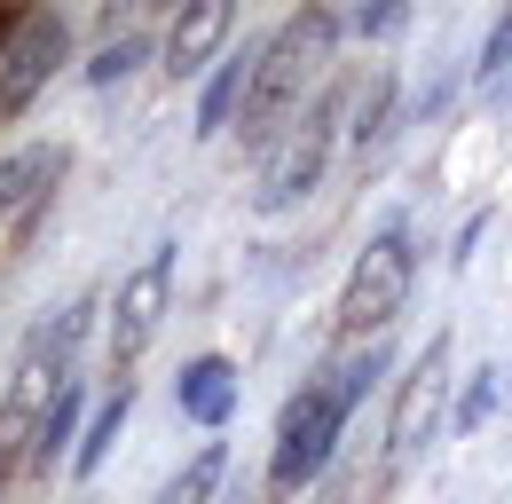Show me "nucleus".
Returning <instances> with one entry per match:
<instances>
[{
	"instance_id": "1",
	"label": "nucleus",
	"mask_w": 512,
	"mask_h": 504,
	"mask_svg": "<svg viewBox=\"0 0 512 504\" xmlns=\"http://www.w3.org/2000/svg\"><path fill=\"white\" fill-rule=\"evenodd\" d=\"M386 371V355H355L339 378H323V386H300L292 402H284V418H276V449H268V489H308L323 465H331V449L347 434V418H355V402L371 394V378Z\"/></svg>"
},
{
	"instance_id": "2",
	"label": "nucleus",
	"mask_w": 512,
	"mask_h": 504,
	"mask_svg": "<svg viewBox=\"0 0 512 504\" xmlns=\"http://www.w3.org/2000/svg\"><path fill=\"white\" fill-rule=\"evenodd\" d=\"M347 24L331 16V8H300V16H284V32L276 40H260V71H253V103H245V126H253V142L268 134H284V111H292V95L316 79V56L339 40Z\"/></svg>"
},
{
	"instance_id": "3",
	"label": "nucleus",
	"mask_w": 512,
	"mask_h": 504,
	"mask_svg": "<svg viewBox=\"0 0 512 504\" xmlns=\"http://www.w3.org/2000/svg\"><path fill=\"white\" fill-rule=\"evenodd\" d=\"M339 126H347V87H316V103L276 134V150H268V166H260V189H253L260 213H284V205H300V197L323 182Z\"/></svg>"
},
{
	"instance_id": "4",
	"label": "nucleus",
	"mask_w": 512,
	"mask_h": 504,
	"mask_svg": "<svg viewBox=\"0 0 512 504\" xmlns=\"http://www.w3.org/2000/svg\"><path fill=\"white\" fill-rule=\"evenodd\" d=\"M410 284H418V252H410V229L394 221V229H379L371 245L355 252L347 292H339V331H379V323H394L402 300H410Z\"/></svg>"
},
{
	"instance_id": "5",
	"label": "nucleus",
	"mask_w": 512,
	"mask_h": 504,
	"mask_svg": "<svg viewBox=\"0 0 512 504\" xmlns=\"http://www.w3.org/2000/svg\"><path fill=\"white\" fill-rule=\"evenodd\" d=\"M449 410H457V402H449V331H442V339L418 347V363H410L402 386H394V410H386V441H394V457H418L426 441L442 434Z\"/></svg>"
},
{
	"instance_id": "6",
	"label": "nucleus",
	"mask_w": 512,
	"mask_h": 504,
	"mask_svg": "<svg viewBox=\"0 0 512 504\" xmlns=\"http://www.w3.org/2000/svg\"><path fill=\"white\" fill-rule=\"evenodd\" d=\"M71 56V24L56 8H40V16H24L16 24V40L0 48V126L24 119L32 103H40V87L56 79V63Z\"/></svg>"
},
{
	"instance_id": "7",
	"label": "nucleus",
	"mask_w": 512,
	"mask_h": 504,
	"mask_svg": "<svg viewBox=\"0 0 512 504\" xmlns=\"http://www.w3.org/2000/svg\"><path fill=\"white\" fill-rule=\"evenodd\" d=\"M166 300H174V245H150V260L119 284V308H111V363H119V371H134L142 347L158 339Z\"/></svg>"
},
{
	"instance_id": "8",
	"label": "nucleus",
	"mask_w": 512,
	"mask_h": 504,
	"mask_svg": "<svg viewBox=\"0 0 512 504\" xmlns=\"http://www.w3.org/2000/svg\"><path fill=\"white\" fill-rule=\"evenodd\" d=\"M221 40H229V0H190V8L174 16V32H166V48H158V63H166V79H174V87H190V79H205V63L221 56Z\"/></svg>"
},
{
	"instance_id": "9",
	"label": "nucleus",
	"mask_w": 512,
	"mask_h": 504,
	"mask_svg": "<svg viewBox=\"0 0 512 504\" xmlns=\"http://www.w3.org/2000/svg\"><path fill=\"white\" fill-rule=\"evenodd\" d=\"M182 418H190V426H205V434L221 441V426L237 418V363L197 355L190 371H182Z\"/></svg>"
},
{
	"instance_id": "10",
	"label": "nucleus",
	"mask_w": 512,
	"mask_h": 504,
	"mask_svg": "<svg viewBox=\"0 0 512 504\" xmlns=\"http://www.w3.org/2000/svg\"><path fill=\"white\" fill-rule=\"evenodd\" d=\"M253 71H260V48H237V56L213 63V79L197 87V134H205V142H213L221 126L237 119V103L253 95Z\"/></svg>"
},
{
	"instance_id": "11",
	"label": "nucleus",
	"mask_w": 512,
	"mask_h": 504,
	"mask_svg": "<svg viewBox=\"0 0 512 504\" xmlns=\"http://www.w3.org/2000/svg\"><path fill=\"white\" fill-rule=\"evenodd\" d=\"M71 166L64 142H32V150H16V158H0V213H16V205H40L56 174Z\"/></svg>"
},
{
	"instance_id": "12",
	"label": "nucleus",
	"mask_w": 512,
	"mask_h": 504,
	"mask_svg": "<svg viewBox=\"0 0 512 504\" xmlns=\"http://www.w3.org/2000/svg\"><path fill=\"white\" fill-rule=\"evenodd\" d=\"M394 119H402V71H371L363 95L347 103V142L355 150H379L386 134H394Z\"/></svg>"
},
{
	"instance_id": "13",
	"label": "nucleus",
	"mask_w": 512,
	"mask_h": 504,
	"mask_svg": "<svg viewBox=\"0 0 512 504\" xmlns=\"http://www.w3.org/2000/svg\"><path fill=\"white\" fill-rule=\"evenodd\" d=\"M79 410H87V386L71 378L64 394L48 402V418H40V441H32V465H40V473H56V465H71V457H79Z\"/></svg>"
},
{
	"instance_id": "14",
	"label": "nucleus",
	"mask_w": 512,
	"mask_h": 504,
	"mask_svg": "<svg viewBox=\"0 0 512 504\" xmlns=\"http://www.w3.org/2000/svg\"><path fill=\"white\" fill-rule=\"evenodd\" d=\"M229 497V441H205L190 465L158 489V504H221Z\"/></svg>"
},
{
	"instance_id": "15",
	"label": "nucleus",
	"mask_w": 512,
	"mask_h": 504,
	"mask_svg": "<svg viewBox=\"0 0 512 504\" xmlns=\"http://www.w3.org/2000/svg\"><path fill=\"white\" fill-rule=\"evenodd\" d=\"M127 410H134V386H111V394L95 402V418H87V434H79V457H71L79 481L103 473V457H111V441H119V426H127Z\"/></svg>"
},
{
	"instance_id": "16",
	"label": "nucleus",
	"mask_w": 512,
	"mask_h": 504,
	"mask_svg": "<svg viewBox=\"0 0 512 504\" xmlns=\"http://www.w3.org/2000/svg\"><path fill=\"white\" fill-rule=\"evenodd\" d=\"M473 95H489V103H512V16H497V32L481 40V63H473Z\"/></svg>"
},
{
	"instance_id": "17",
	"label": "nucleus",
	"mask_w": 512,
	"mask_h": 504,
	"mask_svg": "<svg viewBox=\"0 0 512 504\" xmlns=\"http://www.w3.org/2000/svg\"><path fill=\"white\" fill-rule=\"evenodd\" d=\"M150 63V32H134V40H111L103 56L87 63V87H119V79H134Z\"/></svg>"
},
{
	"instance_id": "18",
	"label": "nucleus",
	"mask_w": 512,
	"mask_h": 504,
	"mask_svg": "<svg viewBox=\"0 0 512 504\" xmlns=\"http://www.w3.org/2000/svg\"><path fill=\"white\" fill-rule=\"evenodd\" d=\"M489 410H497V371L481 363V371L465 378V394H457V410H449V426H457V434H473V426H481Z\"/></svg>"
},
{
	"instance_id": "19",
	"label": "nucleus",
	"mask_w": 512,
	"mask_h": 504,
	"mask_svg": "<svg viewBox=\"0 0 512 504\" xmlns=\"http://www.w3.org/2000/svg\"><path fill=\"white\" fill-rule=\"evenodd\" d=\"M481 229H489V213H473V221H465V229H457V245H449V260H457V268H465V260H473V245H481Z\"/></svg>"
},
{
	"instance_id": "20",
	"label": "nucleus",
	"mask_w": 512,
	"mask_h": 504,
	"mask_svg": "<svg viewBox=\"0 0 512 504\" xmlns=\"http://www.w3.org/2000/svg\"><path fill=\"white\" fill-rule=\"evenodd\" d=\"M221 504H253V497H245V489H229V497H221Z\"/></svg>"
},
{
	"instance_id": "21",
	"label": "nucleus",
	"mask_w": 512,
	"mask_h": 504,
	"mask_svg": "<svg viewBox=\"0 0 512 504\" xmlns=\"http://www.w3.org/2000/svg\"><path fill=\"white\" fill-rule=\"evenodd\" d=\"M505 111H512V103H505Z\"/></svg>"
}]
</instances>
